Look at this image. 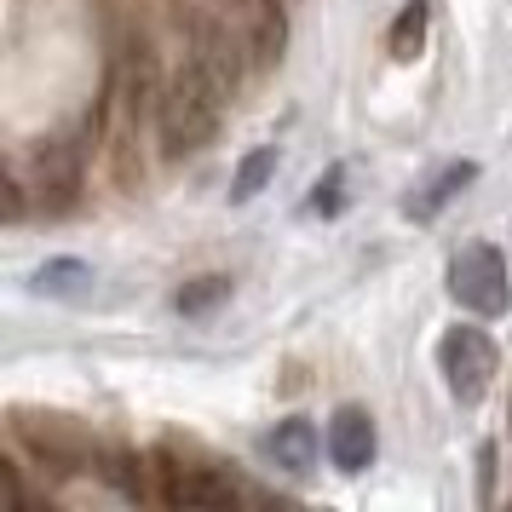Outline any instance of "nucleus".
Returning a JSON list of instances; mask_svg holds the SVG:
<instances>
[{"label": "nucleus", "instance_id": "ddd939ff", "mask_svg": "<svg viewBox=\"0 0 512 512\" xmlns=\"http://www.w3.org/2000/svg\"><path fill=\"white\" fill-rule=\"evenodd\" d=\"M225 294H231V282H225V277H202L196 288H179V300H173V305H179L185 317H196V311H208V305H219Z\"/></svg>", "mask_w": 512, "mask_h": 512}, {"label": "nucleus", "instance_id": "1a4fd4ad", "mask_svg": "<svg viewBox=\"0 0 512 512\" xmlns=\"http://www.w3.org/2000/svg\"><path fill=\"white\" fill-rule=\"evenodd\" d=\"M29 288L47 294V300H81V294L93 288V265H81V259H47Z\"/></svg>", "mask_w": 512, "mask_h": 512}, {"label": "nucleus", "instance_id": "6e6552de", "mask_svg": "<svg viewBox=\"0 0 512 512\" xmlns=\"http://www.w3.org/2000/svg\"><path fill=\"white\" fill-rule=\"evenodd\" d=\"M317 449H323V443H317V426H311V420H300V415L282 420L277 432H271V461L288 466V472H311Z\"/></svg>", "mask_w": 512, "mask_h": 512}, {"label": "nucleus", "instance_id": "20e7f679", "mask_svg": "<svg viewBox=\"0 0 512 512\" xmlns=\"http://www.w3.org/2000/svg\"><path fill=\"white\" fill-rule=\"evenodd\" d=\"M219 12H225V24H231V35H236V47H242V58H248V75L282 58L288 18H282L277 0H225Z\"/></svg>", "mask_w": 512, "mask_h": 512}, {"label": "nucleus", "instance_id": "f03ea898", "mask_svg": "<svg viewBox=\"0 0 512 512\" xmlns=\"http://www.w3.org/2000/svg\"><path fill=\"white\" fill-rule=\"evenodd\" d=\"M449 294L466 305V311H478V317H501L512 305V282H507V259L501 248H489V242H466L455 265H449Z\"/></svg>", "mask_w": 512, "mask_h": 512}, {"label": "nucleus", "instance_id": "9b49d317", "mask_svg": "<svg viewBox=\"0 0 512 512\" xmlns=\"http://www.w3.org/2000/svg\"><path fill=\"white\" fill-rule=\"evenodd\" d=\"M271 173H277V144H265V150H254V156H242V167H236V179H231V202H254Z\"/></svg>", "mask_w": 512, "mask_h": 512}, {"label": "nucleus", "instance_id": "0eeeda50", "mask_svg": "<svg viewBox=\"0 0 512 512\" xmlns=\"http://www.w3.org/2000/svg\"><path fill=\"white\" fill-rule=\"evenodd\" d=\"M472 179H478V162L443 167V173H438V179H432L426 190H420V196H409V202H403V213H409V219H438V213L449 208V202H455V196L472 185Z\"/></svg>", "mask_w": 512, "mask_h": 512}, {"label": "nucleus", "instance_id": "f257e3e1", "mask_svg": "<svg viewBox=\"0 0 512 512\" xmlns=\"http://www.w3.org/2000/svg\"><path fill=\"white\" fill-rule=\"evenodd\" d=\"M225 98H231V87H219V81L190 58L185 70L162 87V98H156V133H162V144L173 150V156L202 150V144L219 133Z\"/></svg>", "mask_w": 512, "mask_h": 512}, {"label": "nucleus", "instance_id": "39448f33", "mask_svg": "<svg viewBox=\"0 0 512 512\" xmlns=\"http://www.w3.org/2000/svg\"><path fill=\"white\" fill-rule=\"evenodd\" d=\"M156 478H162L156 495H162L167 507H236V484L231 478H219L213 466H190V461L162 455Z\"/></svg>", "mask_w": 512, "mask_h": 512}, {"label": "nucleus", "instance_id": "7ed1b4c3", "mask_svg": "<svg viewBox=\"0 0 512 512\" xmlns=\"http://www.w3.org/2000/svg\"><path fill=\"white\" fill-rule=\"evenodd\" d=\"M438 369L461 403H478L489 392L495 369H501V351H495V340H489L484 328H449L438 340Z\"/></svg>", "mask_w": 512, "mask_h": 512}, {"label": "nucleus", "instance_id": "423d86ee", "mask_svg": "<svg viewBox=\"0 0 512 512\" xmlns=\"http://www.w3.org/2000/svg\"><path fill=\"white\" fill-rule=\"evenodd\" d=\"M328 461L340 466V472H369L374 449H380V438H374V420L363 415V409H340V415L328 420Z\"/></svg>", "mask_w": 512, "mask_h": 512}, {"label": "nucleus", "instance_id": "f8f14e48", "mask_svg": "<svg viewBox=\"0 0 512 512\" xmlns=\"http://www.w3.org/2000/svg\"><path fill=\"white\" fill-rule=\"evenodd\" d=\"M340 208H346V167H328L323 179L311 185V202H305V213H323V219H334Z\"/></svg>", "mask_w": 512, "mask_h": 512}, {"label": "nucleus", "instance_id": "9d476101", "mask_svg": "<svg viewBox=\"0 0 512 512\" xmlns=\"http://www.w3.org/2000/svg\"><path fill=\"white\" fill-rule=\"evenodd\" d=\"M426 24H432V6L426 0H409L403 12H397L392 35H386V52H392L397 64H415L420 47H426Z\"/></svg>", "mask_w": 512, "mask_h": 512}]
</instances>
